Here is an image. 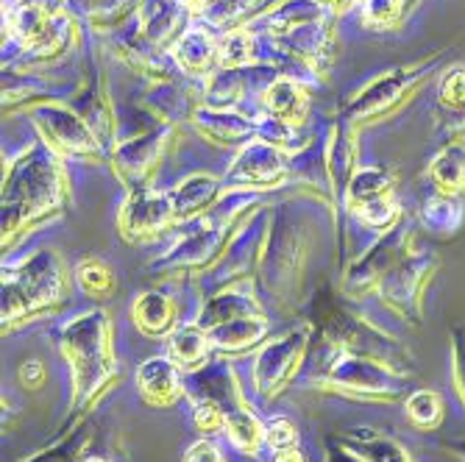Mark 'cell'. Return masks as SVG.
<instances>
[{
  "mask_svg": "<svg viewBox=\"0 0 465 462\" xmlns=\"http://www.w3.org/2000/svg\"><path fill=\"white\" fill-rule=\"evenodd\" d=\"M67 184L54 151L36 148L25 153L4 182V245L25 234L36 223L62 212Z\"/></svg>",
  "mask_w": 465,
  "mask_h": 462,
  "instance_id": "6da1fadb",
  "label": "cell"
},
{
  "mask_svg": "<svg viewBox=\"0 0 465 462\" xmlns=\"http://www.w3.org/2000/svg\"><path fill=\"white\" fill-rule=\"evenodd\" d=\"M59 346L70 362L73 373V404L81 412L93 407L106 385L114 379V349L112 326L104 310L84 312L62 326Z\"/></svg>",
  "mask_w": 465,
  "mask_h": 462,
  "instance_id": "7a4b0ae2",
  "label": "cell"
},
{
  "mask_svg": "<svg viewBox=\"0 0 465 462\" xmlns=\"http://www.w3.org/2000/svg\"><path fill=\"white\" fill-rule=\"evenodd\" d=\"M67 290L70 279L56 251H34L31 257L4 270V323L15 326L54 312Z\"/></svg>",
  "mask_w": 465,
  "mask_h": 462,
  "instance_id": "3957f363",
  "label": "cell"
},
{
  "mask_svg": "<svg viewBox=\"0 0 465 462\" xmlns=\"http://www.w3.org/2000/svg\"><path fill=\"white\" fill-rule=\"evenodd\" d=\"M321 326H323L326 340L334 343L337 351L376 359L404 376V365L410 362V354L391 338V334L376 329L373 323L346 312L343 307L329 304L326 312L321 315Z\"/></svg>",
  "mask_w": 465,
  "mask_h": 462,
  "instance_id": "277c9868",
  "label": "cell"
},
{
  "mask_svg": "<svg viewBox=\"0 0 465 462\" xmlns=\"http://www.w3.org/2000/svg\"><path fill=\"white\" fill-rule=\"evenodd\" d=\"M323 385L329 390H341V393H349L357 398L393 401L401 393L404 376L376 359L337 351L334 359L326 365Z\"/></svg>",
  "mask_w": 465,
  "mask_h": 462,
  "instance_id": "5b68a950",
  "label": "cell"
},
{
  "mask_svg": "<svg viewBox=\"0 0 465 462\" xmlns=\"http://www.w3.org/2000/svg\"><path fill=\"white\" fill-rule=\"evenodd\" d=\"M346 206L360 218L362 226L388 231L401 221L399 203L393 198V176L385 167H360L346 184Z\"/></svg>",
  "mask_w": 465,
  "mask_h": 462,
  "instance_id": "8992f818",
  "label": "cell"
},
{
  "mask_svg": "<svg viewBox=\"0 0 465 462\" xmlns=\"http://www.w3.org/2000/svg\"><path fill=\"white\" fill-rule=\"evenodd\" d=\"M438 270V257L427 251H407V254L382 276L379 292L388 310H393L401 320H420V292Z\"/></svg>",
  "mask_w": 465,
  "mask_h": 462,
  "instance_id": "52a82bcc",
  "label": "cell"
},
{
  "mask_svg": "<svg viewBox=\"0 0 465 462\" xmlns=\"http://www.w3.org/2000/svg\"><path fill=\"white\" fill-rule=\"evenodd\" d=\"M312 326L304 323L299 329H292L276 340H268L257 359H253V388L262 398H273L292 376L302 368V359L307 354Z\"/></svg>",
  "mask_w": 465,
  "mask_h": 462,
  "instance_id": "ba28073f",
  "label": "cell"
},
{
  "mask_svg": "<svg viewBox=\"0 0 465 462\" xmlns=\"http://www.w3.org/2000/svg\"><path fill=\"white\" fill-rule=\"evenodd\" d=\"M36 129L45 137V145L54 153L75 156V159H90L98 156V137L87 123L78 120L70 109L45 103L34 112Z\"/></svg>",
  "mask_w": 465,
  "mask_h": 462,
  "instance_id": "9c48e42d",
  "label": "cell"
},
{
  "mask_svg": "<svg viewBox=\"0 0 465 462\" xmlns=\"http://www.w3.org/2000/svg\"><path fill=\"white\" fill-rule=\"evenodd\" d=\"M195 229L184 234L164 260H156L153 268L159 270H190V268H203L213 265L221 257V248L229 242V226L232 221H213V218H193Z\"/></svg>",
  "mask_w": 465,
  "mask_h": 462,
  "instance_id": "30bf717a",
  "label": "cell"
},
{
  "mask_svg": "<svg viewBox=\"0 0 465 462\" xmlns=\"http://www.w3.org/2000/svg\"><path fill=\"white\" fill-rule=\"evenodd\" d=\"M173 221L176 215H173L171 195L156 192L151 187H137L125 198L117 226H120V234L129 242H143V240L162 234Z\"/></svg>",
  "mask_w": 465,
  "mask_h": 462,
  "instance_id": "8fae6325",
  "label": "cell"
},
{
  "mask_svg": "<svg viewBox=\"0 0 465 462\" xmlns=\"http://www.w3.org/2000/svg\"><path fill=\"white\" fill-rule=\"evenodd\" d=\"M407 245H410V231L401 226V221L388 229L382 237H379L371 248L368 254H362L346 273V290L349 292H365L371 290L373 284L379 287L382 276L407 254Z\"/></svg>",
  "mask_w": 465,
  "mask_h": 462,
  "instance_id": "7c38bea8",
  "label": "cell"
},
{
  "mask_svg": "<svg viewBox=\"0 0 465 462\" xmlns=\"http://www.w3.org/2000/svg\"><path fill=\"white\" fill-rule=\"evenodd\" d=\"M271 231L273 234L268 237V248H262V254H260V268H262V276L268 279L271 290L284 292V284H290L302 270L304 240L292 229V223L271 221Z\"/></svg>",
  "mask_w": 465,
  "mask_h": 462,
  "instance_id": "4fadbf2b",
  "label": "cell"
},
{
  "mask_svg": "<svg viewBox=\"0 0 465 462\" xmlns=\"http://www.w3.org/2000/svg\"><path fill=\"white\" fill-rule=\"evenodd\" d=\"M287 173V167L282 162V153L279 148L268 145V143H253L248 145L234 167H232V173L226 176V182L237 184V187H276Z\"/></svg>",
  "mask_w": 465,
  "mask_h": 462,
  "instance_id": "5bb4252c",
  "label": "cell"
},
{
  "mask_svg": "<svg viewBox=\"0 0 465 462\" xmlns=\"http://www.w3.org/2000/svg\"><path fill=\"white\" fill-rule=\"evenodd\" d=\"M162 148H164V137L159 132L120 145L114 151V173L129 190L148 187V176L153 173V167L162 156Z\"/></svg>",
  "mask_w": 465,
  "mask_h": 462,
  "instance_id": "9a60e30c",
  "label": "cell"
},
{
  "mask_svg": "<svg viewBox=\"0 0 465 462\" xmlns=\"http://www.w3.org/2000/svg\"><path fill=\"white\" fill-rule=\"evenodd\" d=\"M137 385L148 404L171 407L184 396L182 368L171 357H151L137 370Z\"/></svg>",
  "mask_w": 465,
  "mask_h": 462,
  "instance_id": "2e32d148",
  "label": "cell"
},
{
  "mask_svg": "<svg viewBox=\"0 0 465 462\" xmlns=\"http://www.w3.org/2000/svg\"><path fill=\"white\" fill-rule=\"evenodd\" d=\"M251 315H262L257 299H253L248 290H242L237 284H229V287H223L218 292V296L206 299V304L198 312V320L195 323L203 331H209V329L223 326L229 320H240V318H251Z\"/></svg>",
  "mask_w": 465,
  "mask_h": 462,
  "instance_id": "e0dca14e",
  "label": "cell"
},
{
  "mask_svg": "<svg viewBox=\"0 0 465 462\" xmlns=\"http://www.w3.org/2000/svg\"><path fill=\"white\" fill-rule=\"evenodd\" d=\"M134 323L143 334L148 338H167V334H173L176 329V304L171 296H164V292H143L134 301Z\"/></svg>",
  "mask_w": 465,
  "mask_h": 462,
  "instance_id": "ac0fdd59",
  "label": "cell"
},
{
  "mask_svg": "<svg viewBox=\"0 0 465 462\" xmlns=\"http://www.w3.org/2000/svg\"><path fill=\"white\" fill-rule=\"evenodd\" d=\"M265 109L273 120H282L287 125H302L310 112V98L302 84L292 78H276L265 90Z\"/></svg>",
  "mask_w": 465,
  "mask_h": 462,
  "instance_id": "d6986e66",
  "label": "cell"
},
{
  "mask_svg": "<svg viewBox=\"0 0 465 462\" xmlns=\"http://www.w3.org/2000/svg\"><path fill=\"white\" fill-rule=\"evenodd\" d=\"M221 187L213 176H203V173H195V176H187L173 192H171V201H173V215L176 221H193V218H201L203 209H209L215 203Z\"/></svg>",
  "mask_w": 465,
  "mask_h": 462,
  "instance_id": "ffe728a7",
  "label": "cell"
},
{
  "mask_svg": "<svg viewBox=\"0 0 465 462\" xmlns=\"http://www.w3.org/2000/svg\"><path fill=\"white\" fill-rule=\"evenodd\" d=\"M195 125L203 137H209L218 145H240L257 134V129L240 114L223 112V109H201L195 112Z\"/></svg>",
  "mask_w": 465,
  "mask_h": 462,
  "instance_id": "44dd1931",
  "label": "cell"
},
{
  "mask_svg": "<svg viewBox=\"0 0 465 462\" xmlns=\"http://www.w3.org/2000/svg\"><path fill=\"white\" fill-rule=\"evenodd\" d=\"M206 334H209V343L215 349L237 354V351H245L251 346L262 343L268 334V323L262 315H251V318H240V320H229L223 326H215Z\"/></svg>",
  "mask_w": 465,
  "mask_h": 462,
  "instance_id": "7402d4cb",
  "label": "cell"
},
{
  "mask_svg": "<svg viewBox=\"0 0 465 462\" xmlns=\"http://www.w3.org/2000/svg\"><path fill=\"white\" fill-rule=\"evenodd\" d=\"M176 62L182 64V70L193 73V75H203L215 64H221L218 59V42L213 39V34H206L203 28H193L187 31L173 48Z\"/></svg>",
  "mask_w": 465,
  "mask_h": 462,
  "instance_id": "603a6c76",
  "label": "cell"
},
{
  "mask_svg": "<svg viewBox=\"0 0 465 462\" xmlns=\"http://www.w3.org/2000/svg\"><path fill=\"white\" fill-rule=\"evenodd\" d=\"M341 446H346L362 462H412L401 443L373 429H354L341 440Z\"/></svg>",
  "mask_w": 465,
  "mask_h": 462,
  "instance_id": "cb8c5ba5",
  "label": "cell"
},
{
  "mask_svg": "<svg viewBox=\"0 0 465 462\" xmlns=\"http://www.w3.org/2000/svg\"><path fill=\"white\" fill-rule=\"evenodd\" d=\"M430 179L443 195H465V145H446L430 164Z\"/></svg>",
  "mask_w": 465,
  "mask_h": 462,
  "instance_id": "d4e9b609",
  "label": "cell"
},
{
  "mask_svg": "<svg viewBox=\"0 0 465 462\" xmlns=\"http://www.w3.org/2000/svg\"><path fill=\"white\" fill-rule=\"evenodd\" d=\"M209 334L198 326V323H190V326H179L173 329L171 334V359L182 368V370H198L206 365V357H209Z\"/></svg>",
  "mask_w": 465,
  "mask_h": 462,
  "instance_id": "484cf974",
  "label": "cell"
},
{
  "mask_svg": "<svg viewBox=\"0 0 465 462\" xmlns=\"http://www.w3.org/2000/svg\"><path fill=\"white\" fill-rule=\"evenodd\" d=\"M420 221L435 234H454L465 221V203L457 195L438 192L424 203V209H420Z\"/></svg>",
  "mask_w": 465,
  "mask_h": 462,
  "instance_id": "4316f807",
  "label": "cell"
},
{
  "mask_svg": "<svg viewBox=\"0 0 465 462\" xmlns=\"http://www.w3.org/2000/svg\"><path fill=\"white\" fill-rule=\"evenodd\" d=\"M404 93V78L401 73H391L385 78L373 81L371 87L365 90V95L357 98V103L351 106L354 117H373V114H382L391 103H396Z\"/></svg>",
  "mask_w": 465,
  "mask_h": 462,
  "instance_id": "83f0119b",
  "label": "cell"
},
{
  "mask_svg": "<svg viewBox=\"0 0 465 462\" xmlns=\"http://www.w3.org/2000/svg\"><path fill=\"white\" fill-rule=\"evenodd\" d=\"M140 20H143V34L151 42H164V39H171V34L176 31L182 20L179 4L176 0H143Z\"/></svg>",
  "mask_w": 465,
  "mask_h": 462,
  "instance_id": "f1b7e54d",
  "label": "cell"
},
{
  "mask_svg": "<svg viewBox=\"0 0 465 462\" xmlns=\"http://www.w3.org/2000/svg\"><path fill=\"white\" fill-rule=\"evenodd\" d=\"M223 432L242 454H257L260 446L265 443V427L251 415L248 407L226 412V429Z\"/></svg>",
  "mask_w": 465,
  "mask_h": 462,
  "instance_id": "f546056e",
  "label": "cell"
},
{
  "mask_svg": "<svg viewBox=\"0 0 465 462\" xmlns=\"http://www.w3.org/2000/svg\"><path fill=\"white\" fill-rule=\"evenodd\" d=\"M75 281L90 299H109L117 290V281H114L109 265L101 262L98 257H84L75 265Z\"/></svg>",
  "mask_w": 465,
  "mask_h": 462,
  "instance_id": "4dcf8cb0",
  "label": "cell"
},
{
  "mask_svg": "<svg viewBox=\"0 0 465 462\" xmlns=\"http://www.w3.org/2000/svg\"><path fill=\"white\" fill-rule=\"evenodd\" d=\"M407 418L418 429H435L443 418V398L435 390H415L407 398Z\"/></svg>",
  "mask_w": 465,
  "mask_h": 462,
  "instance_id": "1f68e13d",
  "label": "cell"
},
{
  "mask_svg": "<svg viewBox=\"0 0 465 462\" xmlns=\"http://www.w3.org/2000/svg\"><path fill=\"white\" fill-rule=\"evenodd\" d=\"M218 59L221 67L226 70H237L251 64L253 59V39L248 31H229L218 39Z\"/></svg>",
  "mask_w": 465,
  "mask_h": 462,
  "instance_id": "d6a6232c",
  "label": "cell"
},
{
  "mask_svg": "<svg viewBox=\"0 0 465 462\" xmlns=\"http://www.w3.org/2000/svg\"><path fill=\"white\" fill-rule=\"evenodd\" d=\"M84 446H87V435L73 432V435H67L64 440H59L54 448L39 451L36 457H31V459H25V462H78Z\"/></svg>",
  "mask_w": 465,
  "mask_h": 462,
  "instance_id": "836d02e7",
  "label": "cell"
},
{
  "mask_svg": "<svg viewBox=\"0 0 465 462\" xmlns=\"http://www.w3.org/2000/svg\"><path fill=\"white\" fill-rule=\"evenodd\" d=\"M193 421L201 432L215 435L226 429V409L215 401H193Z\"/></svg>",
  "mask_w": 465,
  "mask_h": 462,
  "instance_id": "e575fe53",
  "label": "cell"
},
{
  "mask_svg": "<svg viewBox=\"0 0 465 462\" xmlns=\"http://www.w3.org/2000/svg\"><path fill=\"white\" fill-rule=\"evenodd\" d=\"M260 0H206L203 12L215 25H223L234 17H240L242 12H248L251 6H257Z\"/></svg>",
  "mask_w": 465,
  "mask_h": 462,
  "instance_id": "d590c367",
  "label": "cell"
},
{
  "mask_svg": "<svg viewBox=\"0 0 465 462\" xmlns=\"http://www.w3.org/2000/svg\"><path fill=\"white\" fill-rule=\"evenodd\" d=\"M295 440H299V432H295V424L290 421V418H271V421L265 424V443L273 448V451H284V448H292Z\"/></svg>",
  "mask_w": 465,
  "mask_h": 462,
  "instance_id": "8d00e7d4",
  "label": "cell"
},
{
  "mask_svg": "<svg viewBox=\"0 0 465 462\" xmlns=\"http://www.w3.org/2000/svg\"><path fill=\"white\" fill-rule=\"evenodd\" d=\"M365 9V23L385 28L399 20L401 15V0H362Z\"/></svg>",
  "mask_w": 465,
  "mask_h": 462,
  "instance_id": "74e56055",
  "label": "cell"
},
{
  "mask_svg": "<svg viewBox=\"0 0 465 462\" xmlns=\"http://www.w3.org/2000/svg\"><path fill=\"white\" fill-rule=\"evenodd\" d=\"M440 103L449 109H465V67L449 70L440 81Z\"/></svg>",
  "mask_w": 465,
  "mask_h": 462,
  "instance_id": "f35d334b",
  "label": "cell"
},
{
  "mask_svg": "<svg viewBox=\"0 0 465 462\" xmlns=\"http://www.w3.org/2000/svg\"><path fill=\"white\" fill-rule=\"evenodd\" d=\"M451 370H454V390L465 404V326H454L451 331Z\"/></svg>",
  "mask_w": 465,
  "mask_h": 462,
  "instance_id": "ab89813d",
  "label": "cell"
},
{
  "mask_svg": "<svg viewBox=\"0 0 465 462\" xmlns=\"http://www.w3.org/2000/svg\"><path fill=\"white\" fill-rule=\"evenodd\" d=\"M209 98H213L218 106H226V103H234L240 98V81L234 73H221L213 78V87H209Z\"/></svg>",
  "mask_w": 465,
  "mask_h": 462,
  "instance_id": "60d3db41",
  "label": "cell"
},
{
  "mask_svg": "<svg viewBox=\"0 0 465 462\" xmlns=\"http://www.w3.org/2000/svg\"><path fill=\"white\" fill-rule=\"evenodd\" d=\"M45 376H48V370H45V365H42L39 359H28V362L20 368V382H23L28 390H36V388L45 385Z\"/></svg>",
  "mask_w": 465,
  "mask_h": 462,
  "instance_id": "b9f144b4",
  "label": "cell"
},
{
  "mask_svg": "<svg viewBox=\"0 0 465 462\" xmlns=\"http://www.w3.org/2000/svg\"><path fill=\"white\" fill-rule=\"evenodd\" d=\"M184 462H223L221 451L215 443H209V440H198L190 446V451L184 454Z\"/></svg>",
  "mask_w": 465,
  "mask_h": 462,
  "instance_id": "7bdbcfd3",
  "label": "cell"
},
{
  "mask_svg": "<svg viewBox=\"0 0 465 462\" xmlns=\"http://www.w3.org/2000/svg\"><path fill=\"white\" fill-rule=\"evenodd\" d=\"M315 4H321V6H326V9H331L334 15H346L349 9H354L357 4H362V0H315Z\"/></svg>",
  "mask_w": 465,
  "mask_h": 462,
  "instance_id": "ee69618b",
  "label": "cell"
},
{
  "mask_svg": "<svg viewBox=\"0 0 465 462\" xmlns=\"http://www.w3.org/2000/svg\"><path fill=\"white\" fill-rule=\"evenodd\" d=\"M273 462H307V457L299 451V448H284V451H276V457H273Z\"/></svg>",
  "mask_w": 465,
  "mask_h": 462,
  "instance_id": "f6af8a7d",
  "label": "cell"
},
{
  "mask_svg": "<svg viewBox=\"0 0 465 462\" xmlns=\"http://www.w3.org/2000/svg\"><path fill=\"white\" fill-rule=\"evenodd\" d=\"M182 4H187V6H193V9H198V6H203L206 0H182Z\"/></svg>",
  "mask_w": 465,
  "mask_h": 462,
  "instance_id": "bcb514c9",
  "label": "cell"
},
{
  "mask_svg": "<svg viewBox=\"0 0 465 462\" xmlns=\"http://www.w3.org/2000/svg\"><path fill=\"white\" fill-rule=\"evenodd\" d=\"M454 448H457V451H460V457L465 459V443H454Z\"/></svg>",
  "mask_w": 465,
  "mask_h": 462,
  "instance_id": "7dc6e473",
  "label": "cell"
},
{
  "mask_svg": "<svg viewBox=\"0 0 465 462\" xmlns=\"http://www.w3.org/2000/svg\"><path fill=\"white\" fill-rule=\"evenodd\" d=\"M84 462H106V459H101V457H90V459H84Z\"/></svg>",
  "mask_w": 465,
  "mask_h": 462,
  "instance_id": "c3c4849f",
  "label": "cell"
}]
</instances>
